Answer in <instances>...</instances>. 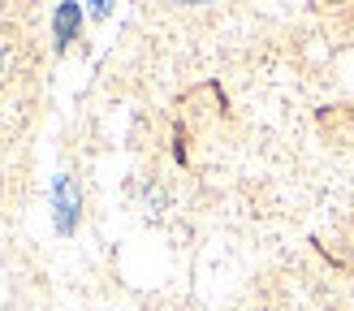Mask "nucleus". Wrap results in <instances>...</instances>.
Wrapping results in <instances>:
<instances>
[{"label": "nucleus", "mask_w": 354, "mask_h": 311, "mask_svg": "<svg viewBox=\"0 0 354 311\" xmlns=\"http://www.w3.org/2000/svg\"><path fill=\"white\" fill-rule=\"evenodd\" d=\"M52 199H57V229L69 234L78 220V190L69 178H57V186H52Z\"/></svg>", "instance_id": "nucleus-1"}, {"label": "nucleus", "mask_w": 354, "mask_h": 311, "mask_svg": "<svg viewBox=\"0 0 354 311\" xmlns=\"http://www.w3.org/2000/svg\"><path fill=\"white\" fill-rule=\"evenodd\" d=\"M74 26H78V5H74V0H65L61 13H57V39H69Z\"/></svg>", "instance_id": "nucleus-2"}]
</instances>
